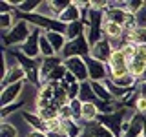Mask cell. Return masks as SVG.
<instances>
[{"mask_svg": "<svg viewBox=\"0 0 146 137\" xmlns=\"http://www.w3.org/2000/svg\"><path fill=\"white\" fill-rule=\"evenodd\" d=\"M33 33V26L29 24L24 18H18L15 27H13L9 33H2V44H4V49H15V48H20L27 42V39Z\"/></svg>", "mask_w": 146, "mask_h": 137, "instance_id": "obj_1", "label": "cell"}, {"mask_svg": "<svg viewBox=\"0 0 146 137\" xmlns=\"http://www.w3.org/2000/svg\"><path fill=\"white\" fill-rule=\"evenodd\" d=\"M128 113H130V108L122 106L113 113H100L97 121L102 122L115 137H121L122 135V122H124V119L128 117Z\"/></svg>", "mask_w": 146, "mask_h": 137, "instance_id": "obj_2", "label": "cell"}, {"mask_svg": "<svg viewBox=\"0 0 146 137\" xmlns=\"http://www.w3.org/2000/svg\"><path fill=\"white\" fill-rule=\"evenodd\" d=\"M91 51V46L88 42V39H86V35H80L79 39L75 40H68L66 48H64V51L60 53L62 59L66 61V59H71V57H88Z\"/></svg>", "mask_w": 146, "mask_h": 137, "instance_id": "obj_3", "label": "cell"}, {"mask_svg": "<svg viewBox=\"0 0 146 137\" xmlns=\"http://www.w3.org/2000/svg\"><path fill=\"white\" fill-rule=\"evenodd\" d=\"M84 61H86V66H88V75H90L91 82H104V80H108V77H110L108 64L93 59L91 55L84 57Z\"/></svg>", "mask_w": 146, "mask_h": 137, "instance_id": "obj_4", "label": "cell"}, {"mask_svg": "<svg viewBox=\"0 0 146 137\" xmlns=\"http://www.w3.org/2000/svg\"><path fill=\"white\" fill-rule=\"evenodd\" d=\"M64 66L68 68V71H70L79 82H86V80H90L88 66H86V61H84L82 57H71V59H66V61H64Z\"/></svg>", "mask_w": 146, "mask_h": 137, "instance_id": "obj_5", "label": "cell"}, {"mask_svg": "<svg viewBox=\"0 0 146 137\" xmlns=\"http://www.w3.org/2000/svg\"><path fill=\"white\" fill-rule=\"evenodd\" d=\"M24 88H26V82H17V84H11V86L2 88V91H0V106L6 108V106H9V104L20 100L22 93H24Z\"/></svg>", "mask_w": 146, "mask_h": 137, "instance_id": "obj_6", "label": "cell"}, {"mask_svg": "<svg viewBox=\"0 0 146 137\" xmlns=\"http://www.w3.org/2000/svg\"><path fill=\"white\" fill-rule=\"evenodd\" d=\"M64 64L62 55H53V57H42L40 59V84H46L49 79V75L53 73V70H57L58 66Z\"/></svg>", "mask_w": 146, "mask_h": 137, "instance_id": "obj_7", "label": "cell"}, {"mask_svg": "<svg viewBox=\"0 0 146 137\" xmlns=\"http://www.w3.org/2000/svg\"><path fill=\"white\" fill-rule=\"evenodd\" d=\"M44 31L36 29V27H33V33H31V37L27 39V42L24 46H20V51L27 55L29 59H35V61H38L42 55H40V35H42Z\"/></svg>", "mask_w": 146, "mask_h": 137, "instance_id": "obj_8", "label": "cell"}, {"mask_svg": "<svg viewBox=\"0 0 146 137\" xmlns=\"http://www.w3.org/2000/svg\"><path fill=\"white\" fill-rule=\"evenodd\" d=\"M111 53H113L111 42H110L106 37H104L102 40H99L95 46H91V51H90L91 57L97 59V61H100V62H104V64H108L110 57H111Z\"/></svg>", "mask_w": 146, "mask_h": 137, "instance_id": "obj_9", "label": "cell"}, {"mask_svg": "<svg viewBox=\"0 0 146 137\" xmlns=\"http://www.w3.org/2000/svg\"><path fill=\"white\" fill-rule=\"evenodd\" d=\"M80 137H115V135H113L102 122L93 121V122H84Z\"/></svg>", "mask_w": 146, "mask_h": 137, "instance_id": "obj_10", "label": "cell"}, {"mask_svg": "<svg viewBox=\"0 0 146 137\" xmlns=\"http://www.w3.org/2000/svg\"><path fill=\"white\" fill-rule=\"evenodd\" d=\"M17 82H27V75H26V71H24L22 66H13L11 70L2 77V88L17 84Z\"/></svg>", "mask_w": 146, "mask_h": 137, "instance_id": "obj_11", "label": "cell"}, {"mask_svg": "<svg viewBox=\"0 0 146 137\" xmlns=\"http://www.w3.org/2000/svg\"><path fill=\"white\" fill-rule=\"evenodd\" d=\"M58 20H60L62 24H66V26H68V24H73V22L82 20V11H80V7L77 6L75 2H71L70 6L64 9V13H60Z\"/></svg>", "mask_w": 146, "mask_h": 137, "instance_id": "obj_12", "label": "cell"}, {"mask_svg": "<svg viewBox=\"0 0 146 137\" xmlns=\"http://www.w3.org/2000/svg\"><path fill=\"white\" fill-rule=\"evenodd\" d=\"M46 37H48L49 44L53 46L55 53H57V55H60V53L64 51V48H66V44H68L66 35L60 33V31H48V33H46Z\"/></svg>", "mask_w": 146, "mask_h": 137, "instance_id": "obj_13", "label": "cell"}, {"mask_svg": "<svg viewBox=\"0 0 146 137\" xmlns=\"http://www.w3.org/2000/svg\"><path fill=\"white\" fill-rule=\"evenodd\" d=\"M100 115L97 102H82V122H93Z\"/></svg>", "mask_w": 146, "mask_h": 137, "instance_id": "obj_14", "label": "cell"}, {"mask_svg": "<svg viewBox=\"0 0 146 137\" xmlns=\"http://www.w3.org/2000/svg\"><path fill=\"white\" fill-rule=\"evenodd\" d=\"M128 59L124 57V53L121 51V49H117V51L111 53V57H110L108 61V70H124L128 68Z\"/></svg>", "mask_w": 146, "mask_h": 137, "instance_id": "obj_15", "label": "cell"}, {"mask_svg": "<svg viewBox=\"0 0 146 137\" xmlns=\"http://www.w3.org/2000/svg\"><path fill=\"white\" fill-rule=\"evenodd\" d=\"M79 99L82 100V102H99V99H97V95H95L93 86H91L90 80L80 82V93H79Z\"/></svg>", "mask_w": 146, "mask_h": 137, "instance_id": "obj_16", "label": "cell"}, {"mask_svg": "<svg viewBox=\"0 0 146 137\" xmlns=\"http://www.w3.org/2000/svg\"><path fill=\"white\" fill-rule=\"evenodd\" d=\"M17 11H13V13H0V31L2 33H9V31L15 27L17 24Z\"/></svg>", "mask_w": 146, "mask_h": 137, "instance_id": "obj_17", "label": "cell"}, {"mask_svg": "<svg viewBox=\"0 0 146 137\" xmlns=\"http://www.w3.org/2000/svg\"><path fill=\"white\" fill-rule=\"evenodd\" d=\"M66 39L68 40H75L79 39L80 35H84V22L79 20V22H73V24H68L66 26Z\"/></svg>", "mask_w": 146, "mask_h": 137, "instance_id": "obj_18", "label": "cell"}, {"mask_svg": "<svg viewBox=\"0 0 146 137\" xmlns=\"http://www.w3.org/2000/svg\"><path fill=\"white\" fill-rule=\"evenodd\" d=\"M128 71H130L131 77H135L137 80H141V77H143L144 71H146V62L141 61V59H133V61L128 64Z\"/></svg>", "mask_w": 146, "mask_h": 137, "instance_id": "obj_19", "label": "cell"}, {"mask_svg": "<svg viewBox=\"0 0 146 137\" xmlns=\"http://www.w3.org/2000/svg\"><path fill=\"white\" fill-rule=\"evenodd\" d=\"M0 137H18V130L11 121H2L0 124Z\"/></svg>", "mask_w": 146, "mask_h": 137, "instance_id": "obj_20", "label": "cell"}, {"mask_svg": "<svg viewBox=\"0 0 146 137\" xmlns=\"http://www.w3.org/2000/svg\"><path fill=\"white\" fill-rule=\"evenodd\" d=\"M40 55H42V57H53V55H57V53H55V49H53V46L49 44L46 33L40 35Z\"/></svg>", "mask_w": 146, "mask_h": 137, "instance_id": "obj_21", "label": "cell"}, {"mask_svg": "<svg viewBox=\"0 0 146 137\" xmlns=\"http://www.w3.org/2000/svg\"><path fill=\"white\" fill-rule=\"evenodd\" d=\"M66 73H68V68L64 66H58L57 70H53V73L49 75V79H48V82H62L64 80V77H66Z\"/></svg>", "mask_w": 146, "mask_h": 137, "instance_id": "obj_22", "label": "cell"}, {"mask_svg": "<svg viewBox=\"0 0 146 137\" xmlns=\"http://www.w3.org/2000/svg\"><path fill=\"white\" fill-rule=\"evenodd\" d=\"M121 51L124 53V57L128 59V62H131L133 59L137 57V44H122V48H121Z\"/></svg>", "mask_w": 146, "mask_h": 137, "instance_id": "obj_23", "label": "cell"}, {"mask_svg": "<svg viewBox=\"0 0 146 137\" xmlns=\"http://www.w3.org/2000/svg\"><path fill=\"white\" fill-rule=\"evenodd\" d=\"M58 119H60V121H68V119H73V110H71V106H70V102L58 108Z\"/></svg>", "mask_w": 146, "mask_h": 137, "instance_id": "obj_24", "label": "cell"}, {"mask_svg": "<svg viewBox=\"0 0 146 137\" xmlns=\"http://www.w3.org/2000/svg\"><path fill=\"white\" fill-rule=\"evenodd\" d=\"M133 110H135V113H139V115H143L146 119V99L144 97H139V99H137Z\"/></svg>", "mask_w": 146, "mask_h": 137, "instance_id": "obj_25", "label": "cell"}, {"mask_svg": "<svg viewBox=\"0 0 146 137\" xmlns=\"http://www.w3.org/2000/svg\"><path fill=\"white\" fill-rule=\"evenodd\" d=\"M46 135H48V137H70V135H68V134H66V132H64V130H57V132H49V134H46Z\"/></svg>", "mask_w": 146, "mask_h": 137, "instance_id": "obj_26", "label": "cell"}, {"mask_svg": "<svg viewBox=\"0 0 146 137\" xmlns=\"http://www.w3.org/2000/svg\"><path fill=\"white\" fill-rule=\"evenodd\" d=\"M26 137H48V135H46V134H44V132H38V130H33V132H31V134H27Z\"/></svg>", "mask_w": 146, "mask_h": 137, "instance_id": "obj_27", "label": "cell"}, {"mask_svg": "<svg viewBox=\"0 0 146 137\" xmlns=\"http://www.w3.org/2000/svg\"><path fill=\"white\" fill-rule=\"evenodd\" d=\"M137 88H139V93H141V97H144V99H146V82H141V84L137 86Z\"/></svg>", "mask_w": 146, "mask_h": 137, "instance_id": "obj_28", "label": "cell"}, {"mask_svg": "<svg viewBox=\"0 0 146 137\" xmlns=\"http://www.w3.org/2000/svg\"><path fill=\"white\" fill-rule=\"evenodd\" d=\"M143 135L146 137V121H144V126H143Z\"/></svg>", "mask_w": 146, "mask_h": 137, "instance_id": "obj_29", "label": "cell"}, {"mask_svg": "<svg viewBox=\"0 0 146 137\" xmlns=\"http://www.w3.org/2000/svg\"><path fill=\"white\" fill-rule=\"evenodd\" d=\"M137 137H144V135H143V134H141V135H137Z\"/></svg>", "mask_w": 146, "mask_h": 137, "instance_id": "obj_30", "label": "cell"}]
</instances>
